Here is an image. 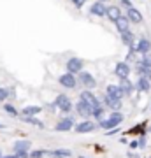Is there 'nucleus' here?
Returning <instances> with one entry per match:
<instances>
[{"label": "nucleus", "instance_id": "2f4dec72", "mask_svg": "<svg viewBox=\"0 0 151 158\" xmlns=\"http://www.w3.org/2000/svg\"><path fill=\"white\" fill-rule=\"evenodd\" d=\"M44 107L48 109V111H51V113H55L56 109H58V107H56V104H55V102H48V104H46Z\"/></svg>", "mask_w": 151, "mask_h": 158}, {"label": "nucleus", "instance_id": "aec40b11", "mask_svg": "<svg viewBox=\"0 0 151 158\" xmlns=\"http://www.w3.org/2000/svg\"><path fill=\"white\" fill-rule=\"evenodd\" d=\"M135 90L141 91V93H148L151 90V81L146 77H139L137 79V83H135Z\"/></svg>", "mask_w": 151, "mask_h": 158}, {"label": "nucleus", "instance_id": "9d476101", "mask_svg": "<svg viewBox=\"0 0 151 158\" xmlns=\"http://www.w3.org/2000/svg\"><path fill=\"white\" fill-rule=\"evenodd\" d=\"M67 72H70V74H79L81 70H83V65H84V62L81 60V58H78V56H72V58H69L67 60Z\"/></svg>", "mask_w": 151, "mask_h": 158}, {"label": "nucleus", "instance_id": "bb28decb", "mask_svg": "<svg viewBox=\"0 0 151 158\" xmlns=\"http://www.w3.org/2000/svg\"><path fill=\"white\" fill-rule=\"evenodd\" d=\"M4 111H6L7 114H11V116H14V118H19V111H18L12 104H4Z\"/></svg>", "mask_w": 151, "mask_h": 158}, {"label": "nucleus", "instance_id": "7c9ffc66", "mask_svg": "<svg viewBox=\"0 0 151 158\" xmlns=\"http://www.w3.org/2000/svg\"><path fill=\"white\" fill-rule=\"evenodd\" d=\"M120 4H121V6H123L125 9H127V11L134 7V4H132V0H120Z\"/></svg>", "mask_w": 151, "mask_h": 158}, {"label": "nucleus", "instance_id": "6ab92c4d", "mask_svg": "<svg viewBox=\"0 0 151 158\" xmlns=\"http://www.w3.org/2000/svg\"><path fill=\"white\" fill-rule=\"evenodd\" d=\"M120 88H121V91H123L125 97H130L135 91V85L130 81V79H121V81H120Z\"/></svg>", "mask_w": 151, "mask_h": 158}, {"label": "nucleus", "instance_id": "cd10ccee", "mask_svg": "<svg viewBox=\"0 0 151 158\" xmlns=\"http://www.w3.org/2000/svg\"><path fill=\"white\" fill-rule=\"evenodd\" d=\"M46 155H48V151H44V149H34V151L28 153L30 158H44Z\"/></svg>", "mask_w": 151, "mask_h": 158}, {"label": "nucleus", "instance_id": "1a4fd4ad", "mask_svg": "<svg viewBox=\"0 0 151 158\" xmlns=\"http://www.w3.org/2000/svg\"><path fill=\"white\" fill-rule=\"evenodd\" d=\"M130 65L127 62H118L116 63V67H114V76H116L120 81L121 79H128V76H130Z\"/></svg>", "mask_w": 151, "mask_h": 158}, {"label": "nucleus", "instance_id": "2eb2a0df", "mask_svg": "<svg viewBox=\"0 0 151 158\" xmlns=\"http://www.w3.org/2000/svg\"><path fill=\"white\" fill-rule=\"evenodd\" d=\"M106 95L111 97V98H116V100H121V98L125 97L123 91H121V88H120V85H107Z\"/></svg>", "mask_w": 151, "mask_h": 158}, {"label": "nucleus", "instance_id": "58836bf2", "mask_svg": "<svg viewBox=\"0 0 151 158\" xmlns=\"http://www.w3.org/2000/svg\"><path fill=\"white\" fill-rule=\"evenodd\" d=\"M79 158H86V156H79Z\"/></svg>", "mask_w": 151, "mask_h": 158}, {"label": "nucleus", "instance_id": "f8f14e48", "mask_svg": "<svg viewBox=\"0 0 151 158\" xmlns=\"http://www.w3.org/2000/svg\"><path fill=\"white\" fill-rule=\"evenodd\" d=\"M90 14L91 16H99V18H104L107 14V6H104V2H93L91 7H90Z\"/></svg>", "mask_w": 151, "mask_h": 158}, {"label": "nucleus", "instance_id": "39448f33", "mask_svg": "<svg viewBox=\"0 0 151 158\" xmlns=\"http://www.w3.org/2000/svg\"><path fill=\"white\" fill-rule=\"evenodd\" d=\"M97 127H99V125H97L95 121H91V119H83L81 123H78L74 127V132H76V134H91V132L97 130Z\"/></svg>", "mask_w": 151, "mask_h": 158}, {"label": "nucleus", "instance_id": "7ed1b4c3", "mask_svg": "<svg viewBox=\"0 0 151 158\" xmlns=\"http://www.w3.org/2000/svg\"><path fill=\"white\" fill-rule=\"evenodd\" d=\"M74 127H76L74 118L70 116V114H67V116H63V118H60L58 121H56L55 130H56V132H70Z\"/></svg>", "mask_w": 151, "mask_h": 158}, {"label": "nucleus", "instance_id": "e433bc0d", "mask_svg": "<svg viewBox=\"0 0 151 158\" xmlns=\"http://www.w3.org/2000/svg\"><path fill=\"white\" fill-rule=\"evenodd\" d=\"M2 128H6V125H4V123H0V130H2Z\"/></svg>", "mask_w": 151, "mask_h": 158}, {"label": "nucleus", "instance_id": "9b49d317", "mask_svg": "<svg viewBox=\"0 0 151 158\" xmlns=\"http://www.w3.org/2000/svg\"><path fill=\"white\" fill-rule=\"evenodd\" d=\"M30 146L32 142L28 139H21V141H16L12 144V153L14 155H21V153H30Z\"/></svg>", "mask_w": 151, "mask_h": 158}, {"label": "nucleus", "instance_id": "4c0bfd02", "mask_svg": "<svg viewBox=\"0 0 151 158\" xmlns=\"http://www.w3.org/2000/svg\"><path fill=\"white\" fill-rule=\"evenodd\" d=\"M99 2H104V4H106V2H111V0H99Z\"/></svg>", "mask_w": 151, "mask_h": 158}, {"label": "nucleus", "instance_id": "c756f323", "mask_svg": "<svg viewBox=\"0 0 151 158\" xmlns=\"http://www.w3.org/2000/svg\"><path fill=\"white\" fill-rule=\"evenodd\" d=\"M9 98V90L7 88H0V102H6Z\"/></svg>", "mask_w": 151, "mask_h": 158}, {"label": "nucleus", "instance_id": "dca6fc26", "mask_svg": "<svg viewBox=\"0 0 151 158\" xmlns=\"http://www.w3.org/2000/svg\"><path fill=\"white\" fill-rule=\"evenodd\" d=\"M120 37H121V42H123L127 48H134V46H135V34L130 28L125 30V32H121Z\"/></svg>", "mask_w": 151, "mask_h": 158}, {"label": "nucleus", "instance_id": "a878e982", "mask_svg": "<svg viewBox=\"0 0 151 158\" xmlns=\"http://www.w3.org/2000/svg\"><path fill=\"white\" fill-rule=\"evenodd\" d=\"M91 118L97 119V123L99 121H102V119L106 118V107H104V104H102L100 107H95L93 109V113H91Z\"/></svg>", "mask_w": 151, "mask_h": 158}, {"label": "nucleus", "instance_id": "f3484780", "mask_svg": "<svg viewBox=\"0 0 151 158\" xmlns=\"http://www.w3.org/2000/svg\"><path fill=\"white\" fill-rule=\"evenodd\" d=\"M121 16H123V14H121V9H120L118 6H109V7H107V14H106V18L109 19V21L116 23Z\"/></svg>", "mask_w": 151, "mask_h": 158}, {"label": "nucleus", "instance_id": "c85d7f7f", "mask_svg": "<svg viewBox=\"0 0 151 158\" xmlns=\"http://www.w3.org/2000/svg\"><path fill=\"white\" fill-rule=\"evenodd\" d=\"M141 65H144V67L151 69V53H148V55H142V58L139 60Z\"/></svg>", "mask_w": 151, "mask_h": 158}, {"label": "nucleus", "instance_id": "393cba45", "mask_svg": "<svg viewBox=\"0 0 151 158\" xmlns=\"http://www.w3.org/2000/svg\"><path fill=\"white\" fill-rule=\"evenodd\" d=\"M135 70H137V74H139V77H146V79H149V81H151V69L144 67V65H141V63L137 62Z\"/></svg>", "mask_w": 151, "mask_h": 158}, {"label": "nucleus", "instance_id": "4468645a", "mask_svg": "<svg viewBox=\"0 0 151 158\" xmlns=\"http://www.w3.org/2000/svg\"><path fill=\"white\" fill-rule=\"evenodd\" d=\"M135 53H139V55H148V53H151V40L146 39V37H141L139 42L135 44Z\"/></svg>", "mask_w": 151, "mask_h": 158}, {"label": "nucleus", "instance_id": "f257e3e1", "mask_svg": "<svg viewBox=\"0 0 151 158\" xmlns=\"http://www.w3.org/2000/svg\"><path fill=\"white\" fill-rule=\"evenodd\" d=\"M123 113L121 111H111V114L107 116V118H104L102 121H99V127H100L102 130H112V128H118L120 125L123 123Z\"/></svg>", "mask_w": 151, "mask_h": 158}, {"label": "nucleus", "instance_id": "0eeeda50", "mask_svg": "<svg viewBox=\"0 0 151 158\" xmlns=\"http://www.w3.org/2000/svg\"><path fill=\"white\" fill-rule=\"evenodd\" d=\"M79 98H81V100H84V102H88L90 106H91V109L100 107V106H102V100H99V97H97L91 90H84V91H81Z\"/></svg>", "mask_w": 151, "mask_h": 158}, {"label": "nucleus", "instance_id": "72a5a7b5", "mask_svg": "<svg viewBox=\"0 0 151 158\" xmlns=\"http://www.w3.org/2000/svg\"><path fill=\"white\" fill-rule=\"evenodd\" d=\"M118 132H120V127H118V128H112V130H107L106 135H107V137H109V135H116Z\"/></svg>", "mask_w": 151, "mask_h": 158}, {"label": "nucleus", "instance_id": "4be33fe9", "mask_svg": "<svg viewBox=\"0 0 151 158\" xmlns=\"http://www.w3.org/2000/svg\"><path fill=\"white\" fill-rule=\"evenodd\" d=\"M40 111H42L40 106H25L21 111V116H37V114H40Z\"/></svg>", "mask_w": 151, "mask_h": 158}, {"label": "nucleus", "instance_id": "b1692460", "mask_svg": "<svg viewBox=\"0 0 151 158\" xmlns=\"http://www.w3.org/2000/svg\"><path fill=\"white\" fill-rule=\"evenodd\" d=\"M19 119H21L23 123H28V125H34V127H39V128H44V123H42L40 119H37L35 116H21Z\"/></svg>", "mask_w": 151, "mask_h": 158}, {"label": "nucleus", "instance_id": "412c9836", "mask_svg": "<svg viewBox=\"0 0 151 158\" xmlns=\"http://www.w3.org/2000/svg\"><path fill=\"white\" fill-rule=\"evenodd\" d=\"M48 155L51 158H70L72 151L70 149H51V151H48Z\"/></svg>", "mask_w": 151, "mask_h": 158}, {"label": "nucleus", "instance_id": "5701e85b", "mask_svg": "<svg viewBox=\"0 0 151 158\" xmlns=\"http://www.w3.org/2000/svg\"><path fill=\"white\" fill-rule=\"evenodd\" d=\"M114 25H116L118 32L121 34V32H125V30H128V27H130V19L127 18V14H125V16H121L116 23H114Z\"/></svg>", "mask_w": 151, "mask_h": 158}, {"label": "nucleus", "instance_id": "a211bd4d", "mask_svg": "<svg viewBox=\"0 0 151 158\" xmlns=\"http://www.w3.org/2000/svg\"><path fill=\"white\" fill-rule=\"evenodd\" d=\"M127 18L130 19V23H135V25H139V23H142V12L137 9V7H132V9H128L127 11Z\"/></svg>", "mask_w": 151, "mask_h": 158}, {"label": "nucleus", "instance_id": "f704fd0d", "mask_svg": "<svg viewBox=\"0 0 151 158\" xmlns=\"http://www.w3.org/2000/svg\"><path fill=\"white\" fill-rule=\"evenodd\" d=\"M137 142H139V148H146V137H144V135L141 137V139H139Z\"/></svg>", "mask_w": 151, "mask_h": 158}, {"label": "nucleus", "instance_id": "473e14b6", "mask_svg": "<svg viewBox=\"0 0 151 158\" xmlns=\"http://www.w3.org/2000/svg\"><path fill=\"white\" fill-rule=\"evenodd\" d=\"M72 4L76 7H78V9H81V7L84 6V4H86V0H72Z\"/></svg>", "mask_w": 151, "mask_h": 158}, {"label": "nucleus", "instance_id": "ddd939ff", "mask_svg": "<svg viewBox=\"0 0 151 158\" xmlns=\"http://www.w3.org/2000/svg\"><path fill=\"white\" fill-rule=\"evenodd\" d=\"M102 104H104V107L111 109V111H121V106H123V102L121 100L111 98V97H107V95L102 97Z\"/></svg>", "mask_w": 151, "mask_h": 158}, {"label": "nucleus", "instance_id": "f03ea898", "mask_svg": "<svg viewBox=\"0 0 151 158\" xmlns=\"http://www.w3.org/2000/svg\"><path fill=\"white\" fill-rule=\"evenodd\" d=\"M55 104H56V107H58V111H62V113H65V114H70V111L74 109L72 100H70L65 93H60V95L56 97Z\"/></svg>", "mask_w": 151, "mask_h": 158}, {"label": "nucleus", "instance_id": "6e6552de", "mask_svg": "<svg viewBox=\"0 0 151 158\" xmlns=\"http://www.w3.org/2000/svg\"><path fill=\"white\" fill-rule=\"evenodd\" d=\"M78 81L84 86V88H88V90H93L97 86V79L90 72H84V70H81V72L78 74Z\"/></svg>", "mask_w": 151, "mask_h": 158}, {"label": "nucleus", "instance_id": "20e7f679", "mask_svg": "<svg viewBox=\"0 0 151 158\" xmlns=\"http://www.w3.org/2000/svg\"><path fill=\"white\" fill-rule=\"evenodd\" d=\"M74 109H76V113H78L79 118H84V119H88L91 118V113H93V109H91V106H90L88 102H84L79 98L76 104H74Z\"/></svg>", "mask_w": 151, "mask_h": 158}, {"label": "nucleus", "instance_id": "c9c22d12", "mask_svg": "<svg viewBox=\"0 0 151 158\" xmlns=\"http://www.w3.org/2000/svg\"><path fill=\"white\" fill-rule=\"evenodd\" d=\"M130 148H132V149H137V148H139V142H137V141H132V142H130Z\"/></svg>", "mask_w": 151, "mask_h": 158}, {"label": "nucleus", "instance_id": "423d86ee", "mask_svg": "<svg viewBox=\"0 0 151 158\" xmlns=\"http://www.w3.org/2000/svg\"><path fill=\"white\" fill-rule=\"evenodd\" d=\"M58 83H60V86H63L65 90H74V88L78 86V79H76L74 74L67 72V74H62V76L58 77Z\"/></svg>", "mask_w": 151, "mask_h": 158}]
</instances>
